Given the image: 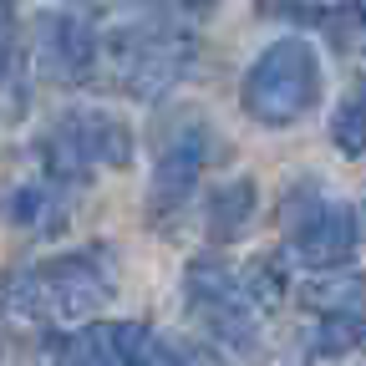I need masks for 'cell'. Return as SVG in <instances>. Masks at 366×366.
Listing matches in <instances>:
<instances>
[{
    "instance_id": "cell-1",
    "label": "cell",
    "mask_w": 366,
    "mask_h": 366,
    "mask_svg": "<svg viewBox=\"0 0 366 366\" xmlns=\"http://www.w3.org/2000/svg\"><path fill=\"white\" fill-rule=\"evenodd\" d=\"M107 295H112V259L102 244H86L36 269H16L6 285V315L11 320H81L92 310H102Z\"/></svg>"
},
{
    "instance_id": "cell-2",
    "label": "cell",
    "mask_w": 366,
    "mask_h": 366,
    "mask_svg": "<svg viewBox=\"0 0 366 366\" xmlns=\"http://www.w3.org/2000/svg\"><path fill=\"white\" fill-rule=\"evenodd\" d=\"M239 102L259 127H290L320 102V56L305 36H280L244 71Z\"/></svg>"
},
{
    "instance_id": "cell-3",
    "label": "cell",
    "mask_w": 366,
    "mask_h": 366,
    "mask_svg": "<svg viewBox=\"0 0 366 366\" xmlns=\"http://www.w3.org/2000/svg\"><path fill=\"white\" fill-rule=\"evenodd\" d=\"M127 163H132V132L97 107L66 112L41 137V168L61 189H81L97 168H127Z\"/></svg>"
},
{
    "instance_id": "cell-4",
    "label": "cell",
    "mask_w": 366,
    "mask_h": 366,
    "mask_svg": "<svg viewBox=\"0 0 366 366\" xmlns=\"http://www.w3.org/2000/svg\"><path fill=\"white\" fill-rule=\"evenodd\" d=\"M41 361L46 366H194V351L137 326V320H112V326L51 336Z\"/></svg>"
},
{
    "instance_id": "cell-5",
    "label": "cell",
    "mask_w": 366,
    "mask_h": 366,
    "mask_svg": "<svg viewBox=\"0 0 366 366\" xmlns=\"http://www.w3.org/2000/svg\"><path fill=\"white\" fill-rule=\"evenodd\" d=\"M194 36L173 26H122L112 36V66L117 81L132 92L137 102H158L163 92H173L194 66Z\"/></svg>"
},
{
    "instance_id": "cell-6",
    "label": "cell",
    "mask_w": 366,
    "mask_h": 366,
    "mask_svg": "<svg viewBox=\"0 0 366 366\" xmlns=\"http://www.w3.org/2000/svg\"><path fill=\"white\" fill-rule=\"evenodd\" d=\"M280 224H285V239H290V254L310 269H336L351 259L356 239H361V219L351 204H331L320 199V189L300 183V189L285 194L280 204Z\"/></svg>"
},
{
    "instance_id": "cell-7",
    "label": "cell",
    "mask_w": 366,
    "mask_h": 366,
    "mask_svg": "<svg viewBox=\"0 0 366 366\" xmlns=\"http://www.w3.org/2000/svg\"><path fill=\"white\" fill-rule=\"evenodd\" d=\"M183 295H189V310L204 320V331L234 351H254L259 326H254V300L244 295L239 274L229 269L219 254H204L183 269Z\"/></svg>"
},
{
    "instance_id": "cell-8",
    "label": "cell",
    "mask_w": 366,
    "mask_h": 366,
    "mask_svg": "<svg viewBox=\"0 0 366 366\" xmlns=\"http://www.w3.org/2000/svg\"><path fill=\"white\" fill-rule=\"evenodd\" d=\"M204 158H209V132H204L199 117H183L163 132L158 163H153V189H148V214L153 219H173L189 204L194 183L204 173Z\"/></svg>"
},
{
    "instance_id": "cell-9",
    "label": "cell",
    "mask_w": 366,
    "mask_h": 366,
    "mask_svg": "<svg viewBox=\"0 0 366 366\" xmlns=\"http://www.w3.org/2000/svg\"><path fill=\"white\" fill-rule=\"evenodd\" d=\"M31 46H36L41 71L56 81H86L92 66H97V51H102L97 31H92V21L81 11H36Z\"/></svg>"
},
{
    "instance_id": "cell-10",
    "label": "cell",
    "mask_w": 366,
    "mask_h": 366,
    "mask_svg": "<svg viewBox=\"0 0 366 366\" xmlns=\"http://www.w3.org/2000/svg\"><path fill=\"white\" fill-rule=\"evenodd\" d=\"M254 209H259L254 178H229V183H219V189L209 194V204H204V229H209V239H214V244H234L244 229H249Z\"/></svg>"
},
{
    "instance_id": "cell-11",
    "label": "cell",
    "mask_w": 366,
    "mask_h": 366,
    "mask_svg": "<svg viewBox=\"0 0 366 366\" xmlns=\"http://www.w3.org/2000/svg\"><path fill=\"white\" fill-rule=\"evenodd\" d=\"M11 224L31 229V234L41 239H51L66 229V194H61V183H26V189L11 194Z\"/></svg>"
},
{
    "instance_id": "cell-12",
    "label": "cell",
    "mask_w": 366,
    "mask_h": 366,
    "mask_svg": "<svg viewBox=\"0 0 366 366\" xmlns=\"http://www.w3.org/2000/svg\"><path fill=\"white\" fill-rule=\"evenodd\" d=\"M305 305L315 315H351V320H361L366 280H361V274H331V280H315L305 290Z\"/></svg>"
},
{
    "instance_id": "cell-13",
    "label": "cell",
    "mask_w": 366,
    "mask_h": 366,
    "mask_svg": "<svg viewBox=\"0 0 366 366\" xmlns=\"http://www.w3.org/2000/svg\"><path fill=\"white\" fill-rule=\"evenodd\" d=\"M239 285H244V295L254 300V310H274V305L285 300V259H274V254L249 259L244 274H239Z\"/></svg>"
},
{
    "instance_id": "cell-14",
    "label": "cell",
    "mask_w": 366,
    "mask_h": 366,
    "mask_svg": "<svg viewBox=\"0 0 366 366\" xmlns=\"http://www.w3.org/2000/svg\"><path fill=\"white\" fill-rule=\"evenodd\" d=\"M331 143H336L346 158H361V153H366V97H361V92L336 107V117H331Z\"/></svg>"
},
{
    "instance_id": "cell-15",
    "label": "cell",
    "mask_w": 366,
    "mask_h": 366,
    "mask_svg": "<svg viewBox=\"0 0 366 366\" xmlns=\"http://www.w3.org/2000/svg\"><path fill=\"white\" fill-rule=\"evenodd\" d=\"M351 16H356V46L366 51V0H351Z\"/></svg>"
},
{
    "instance_id": "cell-16",
    "label": "cell",
    "mask_w": 366,
    "mask_h": 366,
    "mask_svg": "<svg viewBox=\"0 0 366 366\" xmlns=\"http://www.w3.org/2000/svg\"><path fill=\"white\" fill-rule=\"evenodd\" d=\"M122 6H132V11H163V6H173V0H122Z\"/></svg>"
},
{
    "instance_id": "cell-17",
    "label": "cell",
    "mask_w": 366,
    "mask_h": 366,
    "mask_svg": "<svg viewBox=\"0 0 366 366\" xmlns=\"http://www.w3.org/2000/svg\"><path fill=\"white\" fill-rule=\"evenodd\" d=\"M183 6H194V11H209V6H214V0H183Z\"/></svg>"
},
{
    "instance_id": "cell-18",
    "label": "cell",
    "mask_w": 366,
    "mask_h": 366,
    "mask_svg": "<svg viewBox=\"0 0 366 366\" xmlns=\"http://www.w3.org/2000/svg\"><path fill=\"white\" fill-rule=\"evenodd\" d=\"M356 219H361V234H366V204H361V209H356Z\"/></svg>"
},
{
    "instance_id": "cell-19",
    "label": "cell",
    "mask_w": 366,
    "mask_h": 366,
    "mask_svg": "<svg viewBox=\"0 0 366 366\" xmlns=\"http://www.w3.org/2000/svg\"><path fill=\"white\" fill-rule=\"evenodd\" d=\"M361 346H366V331H361Z\"/></svg>"
}]
</instances>
